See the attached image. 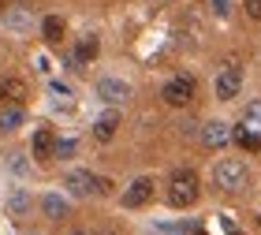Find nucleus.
Segmentation results:
<instances>
[{
    "mask_svg": "<svg viewBox=\"0 0 261 235\" xmlns=\"http://www.w3.org/2000/svg\"><path fill=\"white\" fill-rule=\"evenodd\" d=\"M198 202V172L191 168H175L168 175V205L175 209H187Z\"/></svg>",
    "mask_w": 261,
    "mask_h": 235,
    "instance_id": "1",
    "label": "nucleus"
},
{
    "mask_svg": "<svg viewBox=\"0 0 261 235\" xmlns=\"http://www.w3.org/2000/svg\"><path fill=\"white\" fill-rule=\"evenodd\" d=\"M213 179H217V187H224V191H243L246 187V164L235 161V157H224V161H217V168H213Z\"/></svg>",
    "mask_w": 261,
    "mask_h": 235,
    "instance_id": "2",
    "label": "nucleus"
},
{
    "mask_svg": "<svg viewBox=\"0 0 261 235\" xmlns=\"http://www.w3.org/2000/svg\"><path fill=\"white\" fill-rule=\"evenodd\" d=\"M194 79L191 75H172L168 82H164V90H161V97L164 105H172V109H183V105H191L194 101Z\"/></svg>",
    "mask_w": 261,
    "mask_h": 235,
    "instance_id": "3",
    "label": "nucleus"
},
{
    "mask_svg": "<svg viewBox=\"0 0 261 235\" xmlns=\"http://www.w3.org/2000/svg\"><path fill=\"white\" fill-rule=\"evenodd\" d=\"M239 86H243V71H239V67H224V71L217 75V97L220 101L239 97Z\"/></svg>",
    "mask_w": 261,
    "mask_h": 235,
    "instance_id": "4",
    "label": "nucleus"
},
{
    "mask_svg": "<svg viewBox=\"0 0 261 235\" xmlns=\"http://www.w3.org/2000/svg\"><path fill=\"white\" fill-rule=\"evenodd\" d=\"M97 97L109 101V105H123L130 97V86H127L123 79H101L97 82Z\"/></svg>",
    "mask_w": 261,
    "mask_h": 235,
    "instance_id": "5",
    "label": "nucleus"
},
{
    "mask_svg": "<svg viewBox=\"0 0 261 235\" xmlns=\"http://www.w3.org/2000/svg\"><path fill=\"white\" fill-rule=\"evenodd\" d=\"M67 191L75 194V198H90V194H97V175H90L86 168L71 172V175H67Z\"/></svg>",
    "mask_w": 261,
    "mask_h": 235,
    "instance_id": "6",
    "label": "nucleus"
},
{
    "mask_svg": "<svg viewBox=\"0 0 261 235\" xmlns=\"http://www.w3.org/2000/svg\"><path fill=\"white\" fill-rule=\"evenodd\" d=\"M153 198V179H146V175H142V179H135L127 187V194H123V205L127 209H138V205H146Z\"/></svg>",
    "mask_w": 261,
    "mask_h": 235,
    "instance_id": "7",
    "label": "nucleus"
},
{
    "mask_svg": "<svg viewBox=\"0 0 261 235\" xmlns=\"http://www.w3.org/2000/svg\"><path fill=\"white\" fill-rule=\"evenodd\" d=\"M201 142H205L209 149H220V146H228V142H231V131H228V123H220V120H209L205 127H201Z\"/></svg>",
    "mask_w": 261,
    "mask_h": 235,
    "instance_id": "8",
    "label": "nucleus"
},
{
    "mask_svg": "<svg viewBox=\"0 0 261 235\" xmlns=\"http://www.w3.org/2000/svg\"><path fill=\"white\" fill-rule=\"evenodd\" d=\"M0 101L22 105V101H27V82H22V79H0Z\"/></svg>",
    "mask_w": 261,
    "mask_h": 235,
    "instance_id": "9",
    "label": "nucleus"
},
{
    "mask_svg": "<svg viewBox=\"0 0 261 235\" xmlns=\"http://www.w3.org/2000/svg\"><path fill=\"white\" fill-rule=\"evenodd\" d=\"M56 153V135L49 131V127H41L38 135H34V157L38 161H49Z\"/></svg>",
    "mask_w": 261,
    "mask_h": 235,
    "instance_id": "10",
    "label": "nucleus"
},
{
    "mask_svg": "<svg viewBox=\"0 0 261 235\" xmlns=\"http://www.w3.org/2000/svg\"><path fill=\"white\" fill-rule=\"evenodd\" d=\"M116 127H120V112H105L97 116V123H93V135H97V142H109L116 135Z\"/></svg>",
    "mask_w": 261,
    "mask_h": 235,
    "instance_id": "11",
    "label": "nucleus"
},
{
    "mask_svg": "<svg viewBox=\"0 0 261 235\" xmlns=\"http://www.w3.org/2000/svg\"><path fill=\"white\" fill-rule=\"evenodd\" d=\"M41 38L49 41V45H60L64 41V19L60 15H45L41 19Z\"/></svg>",
    "mask_w": 261,
    "mask_h": 235,
    "instance_id": "12",
    "label": "nucleus"
},
{
    "mask_svg": "<svg viewBox=\"0 0 261 235\" xmlns=\"http://www.w3.org/2000/svg\"><path fill=\"white\" fill-rule=\"evenodd\" d=\"M97 53H101V41L93 38V34H86V38H82V41L75 45V64H90Z\"/></svg>",
    "mask_w": 261,
    "mask_h": 235,
    "instance_id": "13",
    "label": "nucleus"
},
{
    "mask_svg": "<svg viewBox=\"0 0 261 235\" xmlns=\"http://www.w3.org/2000/svg\"><path fill=\"white\" fill-rule=\"evenodd\" d=\"M41 209H45V217H49V220H64L67 217V202L60 194H45L41 198Z\"/></svg>",
    "mask_w": 261,
    "mask_h": 235,
    "instance_id": "14",
    "label": "nucleus"
},
{
    "mask_svg": "<svg viewBox=\"0 0 261 235\" xmlns=\"http://www.w3.org/2000/svg\"><path fill=\"white\" fill-rule=\"evenodd\" d=\"M19 127H22V105L0 109V131H19Z\"/></svg>",
    "mask_w": 261,
    "mask_h": 235,
    "instance_id": "15",
    "label": "nucleus"
},
{
    "mask_svg": "<svg viewBox=\"0 0 261 235\" xmlns=\"http://www.w3.org/2000/svg\"><path fill=\"white\" fill-rule=\"evenodd\" d=\"M231 138H235V142H239L243 149H261V135H257V131H250L246 123H239V127H235V131H231Z\"/></svg>",
    "mask_w": 261,
    "mask_h": 235,
    "instance_id": "16",
    "label": "nucleus"
},
{
    "mask_svg": "<svg viewBox=\"0 0 261 235\" xmlns=\"http://www.w3.org/2000/svg\"><path fill=\"white\" fill-rule=\"evenodd\" d=\"M243 123L250 127V131H257V135H261V101H250V105L243 109Z\"/></svg>",
    "mask_w": 261,
    "mask_h": 235,
    "instance_id": "17",
    "label": "nucleus"
},
{
    "mask_svg": "<svg viewBox=\"0 0 261 235\" xmlns=\"http://www.w3.org/2000/svg\"><path fill=\"white\" fill-rule=\"evenodd\" d=\"M8 209H11V217H22V213L30 209V194H27V191H11Z\"/></svg>",
    "mask_w": 261,
    "mask_h": 235,
    "instance_id": "18",
    "label": "nucleus"
},
{
    "mask_svg": "<svg viewBox=\"0 0 261 235\" xmlns=\"http://www.w3.org/2000/svg\"><path fill=\"white\" fill-rule=\"evenodd\" d=\"M75 149H79V142H75V138H56V153H53V157L71 161V157H75Z\"/></svg>",
    "mask_w": 261,
    "mask_h": 235,
    "instance_id": "19",
    "label": "nucleus"
},
{
    "mask_svg": "<svg viewBox=\"0 0 261 235\" xmlns=\"http://www.w3.org/2000/svg\"><path fill=\"white\" fill-rule=\"evenodd\" d=\"M209 8H213V15L228 19V11H231V0H209Z\"/></svg>",
    "mask_w": 261,
    "mask_h": 235,
    "instance_id": "20",
    "label": "nucleus"
},
{
    "mask_svg": "<svg viewBox=\"0 0 261 235\" xmlns=\"http://www.w3.org/2000/svg\"><path fill=\"white\" fill-rule=\"evenodd\" d=\"M243 8H246V15L254 22H261V0H243Z\"/></svg>",
    "mask_w": 261,
    "mask_h": 235,
    "instance_id": "21",
    "label": "nucleus"
},
{
    "mask_svg": "<svg viewBox=\"0 0 261 235\" xmlns=\"http://www.w3.org/2000/svg\"><path fill=\"white\" fill-rule=\"evenodd\" d=\"M93 235H112V231H93Z\"/></svg>",
    "mask_w": 261,
    "mask_h": 235,
    "instance_id": "22",
    "label": "nucleus"
},
{
    "mask_svg": "<svg viewBox=\"0 0 261 235\" xmlns=\"http://www.w3.org/2000/svg\"><path fill=\"white\" fill-rule=\"evenodd\" d=\"M67 235H82V231H67Z\"/></svg>",
    "mask_w": 261,
    "mask_h": 235,
    "instance_id": "23",
    "label": "nucleus"
},
{
    "mask_svg": "<svg viewBox=\"0 0 261 235\" xmlns=\"http://www.w3.org/2000/svg\"><path fill=\"white\" fill-rule=\"evenodd\" d=\"M4 4H8V0H0V8H4Z\"/></svg>",
    "mask_w": 261,
    "mask_h": 235,
    "instance_id": "24",
    "label": "nucleus"
}]
</instances>
